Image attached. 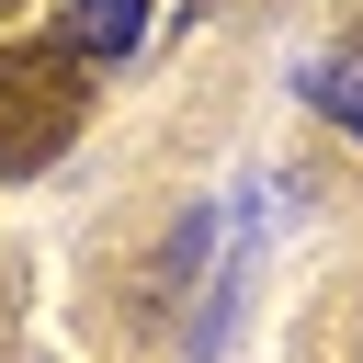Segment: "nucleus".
<instances>
[{
    "instance_id": "f257e3e1",
    "label": "nucleus",
    "mask_w": 363,
    "mask_h": 363,
    "mask_svg": "<svg viewBox=\"0 0 363 363\" xmlns=\"http://www.w3.org/2000/svg\"><path fill=\"white\" fill-rule=\"evenodd\" d=\"M79 125V91H68V45H34V57H11V79H0V170H34L57 136Z\"/></svg>"
},
{
    "instance_id": "f03ea898",
    "label": "nucleus",
    "mask_w": 363,
    "mask_h": 363,
    "mask_svg": "<svg viewBox=\"0 0 363 363\" xmlns=\"http://www.w3.org/2000/svg\"><path fill=\"white\" fill-rule=\"evenodd\" d=\"M136 34H147V0H68V23H57L68 57H125Z\"/></svg>"
},
{
    "instance_id": "7ed1b4c3",
    "label": "nucleus",
    "mask_w": 363,
    "mask_h": 363,
    "mask_svg": "<svg viewBox=\"0 0 363 363\" xmlns=\"http://www.w3.org/2000/svg\"><path fill=\"white\" fill-rule=\"evenodd\" d=\"M306 91H318V113H329V125H352V136H363V68H352V57H318V68H306Z\"/></svg>"
}]
</instances>
